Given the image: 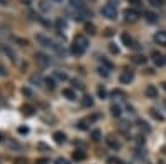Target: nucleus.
<instances>
[{
    "label": "nucleus",
    "mask_w": 166,
    "mask_h": 164,
    "mask_svg": "<svg viewBox=\"0 0 166 164\" xmlns=\"http://www.w3.org/2000/svg\"><path fill=\"white\" fill-rule=\"evenodd\" d=\"M101 15L105 18H110V20H115L116 15H118V8H116V5H113V3H106V5H103V8H101Z\"/></svg>",
    "instance_id": "obj_1"
},
{
    "label": "nucleus",
    "mask_w": 166,
    "mask_h": 164,
    "mask_svg": "<svg viewBox=\"0 0 166 164\" xmlns=\"http://www.w3.org/2000/svg\"><path fill=\"white\" fill-rule=\"evenodd\" d=\"M35 61H37V65L42 66V68H47V66H50V63H52L50 56H47L45 53H37V55H35Z\"/></svg>",
    "instance_id": "obj_2"
},
{
    "label": "nucleus",
    "mask_w": 166,
    "mask_h": 164,
    "mask_svg": "<svg viewBox=\"0 0 166 164\" xmlns=\"http://www.w3.org/2000/svg\"><path fill=\"white\" fill-rule=\"evenodd\" d=\"M125 18L128 22H136L140 18V12L135 10V8H126L125 10Z\"/></svg>",
    "instance_id": "obj_3"
},
{
    "label": "nucleus",
    "mask_w": 166,
    "mask_h": 164,
    "mask_svg": "<svg viewBox=\"0 0 166 164\" xmlns=\"http://www.w3.org/2000/svg\"><path fill=\"white\" fill-rule=\"evenodd\" d=\"M135 78V75H133V71H121V75H120V83H123V85H130L131 81H133Z\"/></svg>",
    "instance_id": "obj_4"
},
{
    "label": "nucleus",
    "mask_w": 166,
    "mask_h": 164,
    "mask_svg": "<svg viewBox=\"0 0 166 164\" xmlns=\"http://www.w3.org/2000/svg\"><path fill=\"white\" fill-rule=\"evenodd\" d=\"M75 22H83V20H86V18H90L91 17V12H88L86 8H83V10H78L75 12Z\"/></svg>",
    "instance_id": "obj_5"
},
{
    "label": "nucleus",
    "mask_w": 166,
    "mask_h": 164,
    "mask_svg": "<svg viewBox=\"0 0 166 164\" xmlns=\"http://www.w3.org/2000/svg\"><path fill=\"white\" fill-rule=\"evenodd\" d=\"M151 58H153V61H154L156 66H163V65L166 63V58L161 55L159 51H153V53H151Z\"/></svg>",
    "instance_id": "obj_6"
},
{
    "label": "nucleus",
    "mask_w": 166,
    "mask_h": 164,
    "mask_svg": "<svg viewBox=\"0 0 166 164\" xmlns=\"http://www.w3.org/2000/svg\"><path fill=\"white\" fill-rule=\"evenodd\" d=\"M106 144H108V146L113 149V151H118V149L121 148V143H120L115 136H106Z\"/></svg>",
    "instance_id": "obj_7"
},
{
    "label": "nucleus",
    "mask_w": 166,
    "mask_h": 164,
    "mask_svg": "<svg viewBox=\"0 0 166 164\" xmlns=\"http://www.w3.org/2000/svg\"><path fill=\"white\" fill-rule=\"evenodd\" d=\"M37 42L43 47H48V48H53V45H55V42L50 40V38L45 37V35H37Z\"/></svg>",
    "instance_id": "obj_8"
},
{
    "label": "nucleus",
    "mask_w": 166,
    "mask_h": 164,
    "mask_svg": "<svg viewBox=\"0 0 166 164\" xmlns=\"http://www.w3.org/2000/svg\"><path fill=\"white\" fill-rule=\"evenodd\" d=\"M73 43L78 45V47H81V48H85V50H86V47H88V40H86L85 35H76L73 38Z\"/></svg>",
    "instance_id": "obj_9"
},
{
    "label": "nucleus",
    "mask_w": 166,
    "mask_h": 164,
    "mask_svg": "<svg viewBox=\"0 0 166 164\" xmlns=\"http://www.w3.org/2000/svg\"><path fill=\"white\" fill-rule=\"evenodd\" d=\"M145 95H146V98H151V100L158 98V88H156V86H153V85L146 86V90H145Z\"/></svg>",
    "instance_id": "obj_10"
},
{
    "label": "nucleus",
    "mask_w": 166,
    "mask_h": 164,
    "mask_svg": "<svg viewBox=\"0 0 166 164\" xmlns=\"http://www.w3.org/2000/svg\"><path fill=\"white\" fill-rule=\"evenodd\" d=\"M154 42L158 45H166V32L161 30V32H156L154 33Z\"/></svg>",
    "instance_id": "obj_11"
},
{
    "label": "nucleus",
    "mask_w": 166,
    "mask_h": 164,
    "mask_svg": "<svg viewBox=\"0 0 166 164\" xmlns=\"http://www.w3.org/2000/svg\"><path fill=\"white\" fill-rule=\"evenodd\" d=\"M71 157H73V161H83V159L86 157V153L83 151V149H75L73 151V154H71Z\"/></svg>",
    "instance_id": "obj_12"
},
{
    "label": "nucleus",
    "mask_w": 166,
    "mask_h": 164,
    "mask_svg": "<svg viewBox=\"0 0 166 164\" xmlns=\"http://www.w3.org/2000/svg\"><path fill=\"white\" fill-rule=\"evenodd\" d=\"M53 139H55L57 144H63L67 141V136H65V133H63V131H55V133H53Z\"/></svg>",
    "instance_id": "obj_13"
},
{
    "label": "nucleus",
    "mask_w": 166,
    "mask_h": 164,
    "mask_svg": "<svg viewBox=\"0 0 166 164\" xmlns=\"http://www.w3.org/2000/svg\"><path fill=\"white\" fill-rule=\"evenodd\" d=\"M62 96L63 98H67V100H70V101H75L76 100V95H75V91L70 90V88H65L62 91Z\"/></svg>",
    "instance_id": "obj_14"
},
{
    "label": "nucleus",
    "mask_w": 166,
    "mask_h": 164,
    "mask_svg": "<svg viewBox=\"0 0 166 164\" xmlns=\"http://www.w3.org/2000/svg\"><path fill=\"white\" fill-rule=\"evenodd\" d=\"M121 42H123V45H125V47H128V48H131V47L135 45L133 38H131L128 33H121Z\"/></svg>",
    "instance_id": "obj_15"
},
{
    "label": "nucleus",
    "mask_w": 166,
    "mask_h": 164,
    "mask_svg": "<svg viewBox=\"0 0 166 164\" xmlns=\"http://www.w3.org/2000/svg\"><path fill=\"white\" fill-rule=\"evenodd\" d=\"M70 7L71 8H75V10H83L85 8V2L83 0H70Z\"/></svg>",
    "instance_id": "obj_16"
},
{
    "label": "nucleus",
    "mask_w": 166,
    "mask_h": 164,
    "mask_svg": "<svg viewBox=\"0 0 166 164\" xmlns=\"http://www.w3.org/2000/svg\"><path fill=\"white\" fill-rule=\"evenodd\" d=\"M53 78L57 81H65V80H68V75L62 70H57V71H53Z\"/></svg>",
    "instance_id": "obj_17"
},
{
    "label": "nucleus",
    "mask_w": 166,
    "mask_h": 164,
    "mask_svg": "<svg viewBox=\"0 0 166 164\" xmlns=\"http://www.w3.org/2000/svg\"><path fill=\"white\" fill-rule=\"evenodd\" d=\"M131 61L135 65H145L146 63V56L145 55H133L131 56Z\"/></svg>",
    "instance_id": "obj_18"
},
{
    "label": "nucleus",
    "mask_w": 166,
    "mask_h": 164,
    "mask_svg": "<svg viewBox=\"0 0 166 164\" xmlns=\"http://www.w3.org/2000/svg\"><path fill=\"white\" fill-rule=\"evenodd\" d=\"M22 113L25 114V116H33V113H35V108H33L32 104H23V106H22Z\"/></svg>",
    "instance_id": "obj_19"
},
{
    "label": "nucleus",
    "mask_w": 166,
    "mask_h": 164,
    "mask_svg": "<svg viewBox=\"0 0 166 164\" xmlns=\"http://www.w3.org/2000/svg\"><path fill=\"white\" fill-rule=\"evenodd\" d=\"M145 17H146V20H148L150 23H156V22L159 20L158 13H154V12H146V13H145Z\"/></svg>",
    "instance_id": "obj_20"
},
{
    "label": "nucleus",
    "mask_w": 166,
    "mask_h": 164,
    "mask_svg": "<svg viewBox=\"0 0 166 164\" xmlns=\"http://www.w3.org/2000/svg\"><path fill=\"white\" fill-rule=\"evenodd\" d=\"M2 50H3V53H5L7 56H10L12 61H17V55H15V51H13L12 48H8L7 45H3V47H2Z\"/></svg>",
    "instance_id": "obj_21"
},
{
    "label": "nucleus",
    "mask_w": 166,
    "mask_h": 164,
    "mask_svg": "<svg viewBox=\"0 0 166 164\" xmlns=\"http://www.w3.org/2000/svg\"><path fill=\"white\" fill-rule=\"evenodd\" d=\"M81 104L85 106V108H91V106H93V98H91L90 95H85L81 98Z\"/></svg>",
    "instance_id": "obj_22"
},
{
    "label": "nucleus",
    "mask_w": 166,
    "mask_h": 164,
    "mask_svg": "<svg viewBox=\"0 0 166 164\" xmlns=\"http://www.w3.org/2000/svg\"><path fill=\"white\" fill-rule=\"evenodd\" d=\"M71 53H73L75 56H81L83 53H85V48H81V47H78V45L73 43V45H71Z\"/></svg>",
    "instance_id": "obj_23"
},
{
    "label": "nucleus",
    "mask_w": 166,
    "mask_h": 164,
    "mask_svg": "<svg viewBox=\"0 0 166 164\" xmlns=\"http://www.w3.org/2000/svg\"><path fill=\"white\" fill-rule=\"evenodd\" d=\"M110 111H111V114H113L115 118H120V116H121V108H120L118 104H111Z\"/></svg>",
    "instance_id": "obj_24"
},
{
    "label": "nucleus",
    "mask_w": 166,
    "mask_h": 164,
    "mask_svg": "<svg viewBox=\"0 0 166 164\" xmlns=\"http://www.w3.org/2000/svg\"><path fill=\"white\" fill-rule=\"evenodd\" d=\"M90 138H91V141H95V143H98L100 139H101V131L100 129H93L90 134Z\"/></svg>",
    "instance_id": "obj_25"
},
{
    "label": "nucleus",
    "mask_w": 166,
    "mask_h": 164,
    "mask_svg": "<svg viewBox=\"0 0 166 164\" xmlns=\"http://www.w3.org/2000/svg\"><path fill=\"white\" fill-rule=\"evenodd\" d=\"M55 25H57L58 30H65V28H67V20H65V18H57Z\"/></svg>",
    "instance_id": "obj_26"
},
{
    "label": "nucleus",
    "mask_w": 166,
    "mask_h": 164,
    "mask_svg": "<svg viewBox=\"0 0 166 164\" xmlns=\"http://www.w3.org/2000/svg\"><path fill=\"white\" fill-rule=\"evenodd\" d=\"M111 98H115V100H123L125 98V93L121 90H113L111 91Z\"/></svg>",
    "instance_id": "obj_27"
},
{
    "label": "nucleus",
    "mask_w": 166,
    "mask_h": 164,
    "mask_svg": "<svg viewBox=\"0 0 166 164\" xmlns=\"http://www.w3.org/2000/svg\"><path fill=\"white\" fill-rule=\"evenodd\" d=\"M45 85H47V88L53 90V88L57 86V80L53 78V76H52V78H45Z\"/></svg>",
    "instance_id": "obj_28"
},
{
    "label": "nucleus",
    "mask_w": 166,
    "mask_h": 164,
    "mask_svg": "<svg viewBox=\"0 0 166 164\" xmlns=\"http://www.w3.org/2000/svg\"><path fill=\"white\" fill-rule=\"evenodd\" d=\"M38 7H40V10L42 12H50V5H48V2H47V0H42V2L40 3H38Z\"/></svg>",
    "instance_id": "obj_29"
},
{
    "label": "nucleus",
    "mask_w": 166,
    "mask_h": 164,
    "mask_svg": "<svg viewBox=\"0 0 166 164\" xmlns=\"http://www.w3.org/2000/svg\"><path fill=\"white\" fill-rule=\"evenodd\" d=\"M138 124H140V129H141V131H145V133H150V131H151L150 124L146 123V121H140Z\"/></svg>",
    "instance_id": "obj_30"
},
{
    "label": "nucleus",
    "mask_w": 166,
    "mask_h": 164,
    "mask_svg": "<svg viewBox=\"0 0 166 164\" xmlns=\"http://www.w3.org/2000/svg\"><path fill=\"white\" fill-rule=\"evenodd\" d=\"M130 128H131V124H130V123H126V121L120 123V131H121V133H126Z\"/></svg>",
    "instance_id": "obj_31"
},
{
    "label": "nucleus",
    "mask_w": 166,
    "mask_h": 164,
    "mask_svg": "<svg viewBox=\"0 0 166 164\" xmlns=\"http://www.w3.org/2000/svg\"><path fill=\"white\" fill-rule=\"evenodd\" d=\"M151 116H153L154 119H158V121H163V114H161V113H158V111H156V109H151Z\"/></svg>",
    "instance_id": "obj_32"
},
{
    "label": "nucleus",
    "mask_w": 166,
    "mask_h": 164,
    "mask_svg": "<svg viewBox=\"0 0 166 164\" xmlns=\"http://www.w3.org/2000/svg\"><path fill=\"white\" fill-rule=\"evenodd\" d=\"M101 66H103V68H106V70H110V71L113 70V65H111L108 60H105V58H101Z\"/></svg>",
    "instance_id": "obj_33"
},
{
    "label": "nucleus",
    "mask_w": 166,
    "mask_h": 164,
    "mask_svg": "<svg viewBox=\"0 0 166 164\" xmlns=\"http://www.w3.org/2000/svg\"><path fill=\"white\" fill-rule=\"evenodd\" d=\"M30 83H32V85H35V83L40 85V83H42V76H40V75H33L32 78H30Z\"/></svg>",
    "instance_id": "obj_34"
},
{
    "label": "nucleus",
    "mask_w": 166,
    "mask_h": 164,
    "mask_svg": "<svg viewBox=\"0 0 166 164\" xmlns=\"http://www.w3.org/2000/svg\"><path fill=\"white\" fill-rule=\"evenodd\" d=\"M7 146L10 148V149H15V151H20V144L15 143V141H8V143H7Z\"/></svg>",
    "instance_id": "obj_35"
},
{
    "label": "nucleus",
    "mask_w": 166,
    "mask_h": 164,
    "mask_svg": "<svg viewBox=\"0 0 166 164\" xmlns=\"http://www.w3.org/2000/svg\"><path fill=\"white\" fill-rule=\"evenodd\" d=\"M96 93H98V96L101 100H105L106 98V90L103 88V86H98V90H96Z\"/></svg>",
    "instance_id": "obj_36"
},
{
    "label": "nucleus",
    "mask_w": 166,
    "mask_h": 164,
    "mask_svg": "<svg viewBox=\"0 0 166 164\" xmlns=\"http://www.w3.org/2000/svg\"><path fill=\"white\" fill-rule=\"evenodd\" d=\"M22 95H23V96H27V98H30L33 93H32V90L28 88V86H23V88H22Z\"/></svg>",
    "instance_id": "obj_37"
},
{
    "label": "nucleus",
    "mask_w": 166,
    "mask_h": 164,
    "mask_svg": "<svg viewBox=\"0 0 166 164\" xmlns=\"http://www.w3.org/2000/svg\"><path fill=\"white\" fill-rule=\"evenodd\" d=\"M106 164H123V162H121V159H118V157H108L106 159Z\"/></svg>",
    "instance_id": "obj_38"
},
{
    "label": "nucleus",
    "mask_w": 166,
    "mask_h": 164,
    "mask_svg": "<svg viewBox=\"0 0 166 164\" xmlns=\"http://www.w3.org/2000/svg\"><path fill=\"white\" fill-rule=\"evenodd\" d=\"M150 2V5H153V7H163V0H148Z\"/></svg>",
    "instance_id": "obj_39"
},
{
    "label": "nucleus",
    "mask_w": 166,
    "mask_h": 164,
    "mask_svg": "<svg viewBox=\"0 0 166 164\" xmlns=\"http://www.w3.org/2000/svg\"><path fill=\"white\" fill-rule=\"evenodd\" d=\"M128 2H130V5H133L136 8H140L141 5H143V2H141V0H128Z\"/></svg>",
    "instance_id": "obj_40"
},
{
    "label": "nucleus",
    "mask_w": 166,
    "mask_h": 164,
    "mask_svg": "<svg viewBox=\"0 0 166 164\" xmlns=\"http://www.w3.org/2000/svg\"><path fill=\"white\" fill-rule=\"evenodd\" d=\"M98 73H100L101 76H108V75H110V70H106V68H103V66H100V68H98Z\"/></svg>",
    "instance_id": "obj_41"
},
{
    "label": "nucleus",
    "mask_w": 166,
    "mask_h": 164,
    "mask_svg": "<svg viewBox=\"0 0 166 164\" xmlns=\"http://www.w3.org/2000/svg\"><path fill=\"white\" fill-rule=\"evenodd\" d=\"M55 164H70V161L65 159V157H57L55 159Z\"/></svg>",
    "instance_id": "obj_42"
},
{
    "label": "nucleus",
    "mask_w": 166,
    "mask_h": 164,
    "mask_svg": "<svg viewBox=\"0 0 166 164\" xmlns=\"http://www.w3.org/2000/svg\"><path fill=\"white\" fill-rule=\"evenodd\" d=\"M17 131H18V134H27V133H28V128H27V126H20Z\"/></svg>",
    "instance_id": "obj_43"
},
{
    "label": "nucleus",
    "mask_w": 166,
    "mask_h": 164,
    "mask_svg": "<svg viewBox=\"0 0 166 164\" xmlns=\"http://www.w3.org/2000/svg\"><path fill=\"white\" fill-rule=\"evenodd\" d=\"M110 51H111V53H115V55H118V51H120V50H118V47H115L113 43H111V45H110Z\"/></svg>",
    "instance_id": "obj_44"
},
{
    "label": "nucleus",
    "mask_w": 166,
    "mask_h": 164,
    "mask_svg": "<svg viewBox=\"0 0 166 164\" xmlns=\"http://www.w3.org/2000/svg\"><path fill=\"white\" fill-rule=\"evenodd\" d=\"M86 32L95 33V25H93V23H88V25H86Z\"/></svg>",
    "instance_id": "obj_45"
},
{
    "label": "nucleus",
    "mask_w": 166,
    "mask_h": 164,
    "mask_svg": "<svg viewBox=\"0 0 166 164\" xmlns=\"http://www.w3.org/2000/svg\"><path fill=\"white\" fill-rule=\"evenodd\" d=\"M13 164H27V161L23 157H17L15 161H13Z\"/></svg>",
    "instance_id": "obj_46"
},
{
    "label": "nucleus",
    "mask_w": 166,
    "mask_h": 164,
    "mask_svg": "<svg viewBox=\"0 0 166 164\" xmlns=\"http://www.w3.org/2000/svg\"><path fill=\"white\" fill-rule=\"evenodd\" d=\"M76 126H78V129H86V121H80Z\"/></svg>",
    "instance_id": "obj_47"
},
{
    "label": "nucleus",
    "mask_w": 166,
    "mask_h": 164,
    "mask_svg": "<svg viewBox=\"0 0 166 164\" xmlns=\"http://www.w3.org/2000/svg\"><path fill=\"white\" fill-rule=\"evenodd\" d=\"M136 143H138L140 146H141V144H145V138L143 136H136Z\"/></svg>",
    "instance_id": "obj_48"
},
{
    "label": "nucleus",
    "mask_w": 166,
    "mask_h": 164,
    "mask_svg": "<svg viewBox=\"0 0 166 164\" xmlns=\"http://www.w3.org/2000/svg\"><path fill=\"white\" fill-rule=\"evenodd\" d=\"M0 75H2V76H5V75H7V68H5L3 65H0Z\"/></svg>",
    "instance_id": "obj_49"
},
{
    "label": "nucleus",
    "mask_w": 166,
    "mask_h": 164,
    "mask_svg": "<svg viewBox=\"0 0 166 164\" xmlns=\"http://www.w3.org/2000/svg\"><path fill=\"white\" fill-rule=\"evenodd\" d=\"M37 164H48V159H38Z\"/></svg>",
    "instance_id": "obj_50"
},
{
    "label": "nucleus",
    "mask_w": 166,
    "mask_h": 164,
    "mask_svg": "<svg viewBox=\"0 0 166 164\" xmlns=\"http://www.w3.org/2000/svg\"><path fill=\"white\" fill-rule=\"evenodd\" d=\"M105 35H106V37H111V35H113V30H111V28H108V30L105 32Z\"/></svg>",
    "instance_id": "obj_51"
},
{
    "label": "nucleus",
    "mask_w": 166,
    "mask_h": 164,
    "mask_svg": "<svg viewBox=\"0 0 166 164\" xmlns=\"http://www.w3.org/2000/svg\"><path fill=\"white\" fill-rule=\"evenodd\" d=\"M22 2L25 3V5H30V3H32V0H22Z\"/></svg>",
    "instance_id": "obj_52"
},
{
    "label": "nucleus",
    "mask_w": 166,
    "mask_h": 164,
    "mask_svg": "<svg viewBox=\"0 0 166 164\" xmlns=\"http://www.w3.org/2000/svg\"><path fill=\"white\" fill-rule=\"evenodd\" d=\"M0 3H2V5H5V3H7V0H0Z\"/></svg>",
    "instance_id": "obj_53"
},
{
    "label": "nucleus",
    "mask_w": 166,
    "mask_h": 164,
    "mask_svg": "<svg viewBox=\"0 0 166 164\" xmlns=\"http://www.w3.org/2000/svg\"><path fill=\"white\" fill-rule=\"evenodd\" d=\"M163 90L166 91V81H164V83H163Z\"/></svg>",
    "instance_id": "obj_54"
},
{
    "label": "nucleus",
    "mask_w": 166,
    "mask_h": 164,
    "mask_svg": "<svg viewBox=\"0 0 166 164\" xmlns=\"http://www.w3.org/2000/svg\"><path fill=\"white\" fill-rule=\"evenodd\" d=\"M164 106H166V101H164Z\"/></svg>",
    "instance_id": "obj_55"
}]
</instances>
